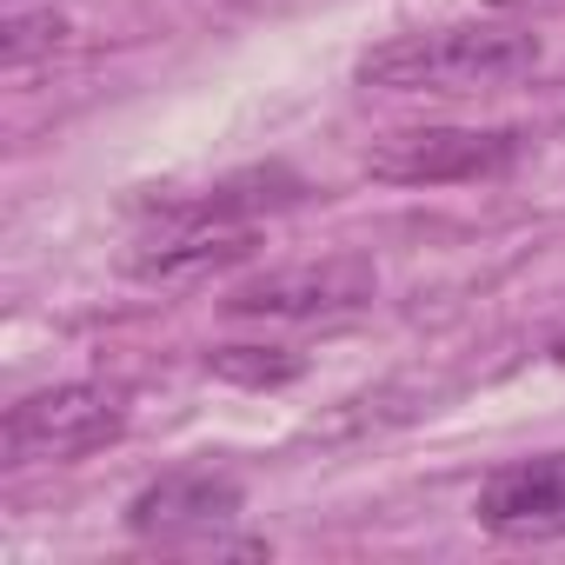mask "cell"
<instances>
[{
    "mask_svg": "<svg viewBox=\"0 0 565 565\" xmlns=\"http://www.w3.org/2000/svg\"><path fill=\"white\" fill-rule=\"evenodd\" d=\"M206 373H220L233 386H287L300 373V360L273 353V347H220V353H206Z\"/></svg>",
    "mask_w": 565,
    "mask_h": 565,
    "instance_id": "obj_8",
    "label": "cell"
},
{
    "mask_svg": "<svg viewBox=\"0 0 565 565\" xmlns=\"http://www.w3.org/2000/svg\"><path fill=\"white\" fill-rule=\"evenodd\" d=\"M239 505H246V492H239L233 472L180 466V472H160L153 486L134 492V505H127V532L160 539V545H186V539H200V532L233 525Z\"/></svg>",
    "mask_w": 565,
    "mask_h": 565,
    "instance_id": "obj_5",
    "label": "cell"
},
{
    "mask_svg": "<svg viewBox=\"0 0 565 565\" xmlns=\"http://www.w3.org/2000/svg\"><path fill=\"white\" fill-rule=\"evenodd\" d=\"M127 433V413L100 386H47L21 399L0 426V452L8 466H47V459H87Z\"/></svg>",
    "mask_w": 565,
    "mask_h": 565,
    "instance_id": "obj_3",
    "label": "cell"
},
{
    "mask_svg": "<svg viewBox=\"0 0 565 565\" xmlns=\"http://www.w3.org/2000/svg\"><path fill=\"white\" fill-rule=\"evenodd\" d=\"M61 41H67V21H61L54 8H47V14H21V8H14V14H8V34H0V61H8V74H21L34 54H54Z\"/></svg>",
    "mask_w": 565,
    "mask_h": 565,
    "instance_id": "obj_9",
    "label": "cell"
},
{
    "mask_svg": "<svg viewBox=\"0 0 565 565\" xmlns=\"http://www.w3.org/2000/svg\"><path fill=\"white\" fill-rule=\"evenodd\" d=\"M253 253V226H226V220H186V213H160V226L127 253V266L140 279H186L200 266H226Z\"/></svg>",
    "mask_w": 565,
    "mask_h": 565,
    "instance_id": "obj_7",
    "label": "cell"
},
{
    "mask_svg": "<svg viewBox=\"0 0 565 565\" xmlns=\"http://www.w3.org/2000/svg\"><path fill=\"white\" fill-rule=\"evenodd\" d=\"M373 266L360 253H333V259H307V266H279L259 273L246 287L226 294L233 320H340L353 307L373 300Z\"/></svg>",
    "mask_w": 565,
    "mask_h": 565,
    "instance_id": "obj_4",
    "label": "cell"
},
{
    "mask_svg": "<svg viewBox=\"0 0 565 565\" xmlns=\"http://www.w3.org/2000/svg\"><path fill=\"white\" fill-rule=\"evenodd\" d=\"M472 519L499 539H565V452L499 466L479 486Z\"/></svg>",
    "mask_w": 565,
    "mask_h": 565,
    "instance_id": "obj_6",
    "label": "cell"
},
{
    "mask_svg": "<svg viewBox=\"0 0 565 565\" xmlns=\"http://www.w3.org/2000/svg\"><path fill=\"white\" fill-rule=\"evenodd\" d=\"M552 360H558V366H565V333H558V340H552Z\"/></svg>",
    "mask_w": 565,
    "mask_h": 565,
    "instance_id": "obj_10",
    "label": "cell"
},
{
    "mask_svg": "<svg viewBox=\"0 0 565 565\" xmlns=\"http://www.w3.org/2000/svg\"><path fill=\"white\" fill-rule=\"evenodd\" d=\"M519 153H525L519 127H413L373 140L366 173L386 186H466V180H499Z\"/></svg>",
    "mask_w": 565,
    "mask_h": 565,
    "instance_id": "obj_2",
    "label": "cell"
},
{
    "mask_svg": "<svg viewBox=\"0 0 565 565\" xmlns=\"http://www.w3.org/2000/svg\"><path fill=\"white\" fill-rule=\"evenodd\" d=\"M539 67V41L519 28H426L380 41L360 54V87L386 94H466V87H499L512 74Z\"/></svg>",
    "mask_w": 565,
    "mask_h": 565,
    "instance_id": "obj_1",
    "label": "cell"
},
{
    "mask_svg": "<svg viewBox=\"0 0 565 565\" xmlns=\"http://www.w3.org/2000/svg\"><path fill=\"white\" fill-rule=\"evenodd\" d=\"M486 8H519V0H486Z\"/></svg>",
    "mask_w": 565,
    "mask_h": 565,
    "instance_id": "obj_11",
    "label": "cell"
}]
</instances>
